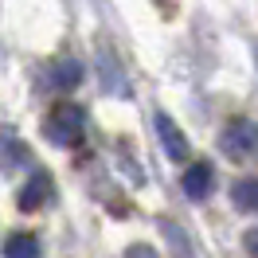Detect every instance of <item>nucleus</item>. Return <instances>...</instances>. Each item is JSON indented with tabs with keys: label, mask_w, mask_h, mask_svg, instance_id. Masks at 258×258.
<instances>
[{
	"label": "nucleus",
	"mask_w": 258,
	"mask_h": 258,
	"mask_svg": "<svg viewBox=\"0 0 258 258\" xmlns=\"http://www.w3.org/2000/svg\"><path fill=\"white\" fill-rule=\"evenodd\" d=\"M82 133H86V113H82V106H75V102H59V106L43 117V137L59 149H75L82 141Z\"/></svg>",
	"instance_id": "nucleus-1"
},
{
	"label": "nucleus",
	"mask_w": 258,
	"mask_h": 258,
	"mask_svg": "<svg viewBox=\"0 0 258 258\" xmlns=\"http://www.w3.org/2000/svg\"><path fill=\"white\" fill-rule=\"evenodd\" d=\"M219 149H223L231 161H250V157H258V121H250V117H231L223 125Z\"/></svg>",
	"instance_id": "nucleus-2"
},
{
	"label": "nucleus",
	"mask_w": 258,
	"mask_h": 258,
	"mask_svg": "<svg viewBox=\"0 0 258 258\" xmlns=\"http://www.w3.org/2000/svg\"><path fill=\"white\" fill-rule=\"evenodd\" d=\"M157 133H161V145L164 153L172 157V161H188V153H192V145H188V137H184V129L168 117V113H157Z\"/></svg>",
	"instance_id": "nucleus-3"
},
{
	"label": "nucleus",
	"mask_w": 258,
	"mask_h": 258,
	"mask_svg": "<svg viewBox=\"0 0 258 258\" xmlns=\"http://www.w3.org/2000/svg\"><path fill=\"white\" fill-rule=\"evenodd\" d=\"M211 184H215V172H211L208 161H196L192 168H184V192H188V200H208Z\"/></svg>",
	"instance_id": "nucleus-4"
},
{
	"label": "nucleus",
	"mask_w": 258,
	"mask_h": 258,
	"mask_svg": "<svg viewBox=\"0 0 258 258\" xmlns=\"http://www.w3.org/2000/svg\"><path fill=\"white\" fill-rule=\"evenodd\" d=\"M51 200V176L47 172H32V180L24 184V192H20V211H35V208H43Z\"/></svg>",
	"instance_id": "nucleus-5"
},
{
	"label": "nucleus",
	"mask_w": 258,
	"mask_h": 258,
	"mask_svg": "<svg viewBox=\"0 0 258 258\" xmlns=\"http://www.w3.org/2000/svg\"><path fill=\"white\" fill-rule=\"evenodd\" d=\"M231 200H235L239 211H254L258 215V176L235 180V184H231Z\"/></svg>",
	"instance_id": "nucleus-6"
},
{
	"label": "nucleus",
	"mask_w": 258,
	"mask_h": 258,
	"mask_svg": "<svg viewBox=\"0 0 258 258\" xmlns=\"http://www.w3.org/2000/svg\"><path fill=\"white\" fill-rule=\"evenodd\" d=\"M4 258H39V239L20 231V235H8L4 239Z\"/></svg>",
	"instance_id": "nucleus-7"
},
{
	"label": "nucleus",
	"mask_w": 258,
	"mask_h": 258,
	"mask_svg": "<svg viewBox=\"0 0 258 258\" xmlns=\"http://www.w3.org/2000/svg\"><path fill=\"white\" fill-rule=\"evenodd\" d=\"M51 82L63 86V90H75L82 82V63L79 59H59V63L51 67Z\"/></svg>",
	"instance_id": "nucleus-8"
},
{
	"label": "nucleus",
	"mask_w": 258,
	"mask_h": 258,
	"mask_svg": "<svg viewBox=\"0 0 258 258\" xmlns=\"http://www.w3.org/2000/svg\"><path fill=\"white\" fill-rule=\"evenodd\" d=\"M242 246H246V254L258 258V227H250L246 235H242Z\"/></svg>",
	"instance_id": "nucleus-9"
},
{
	"label": "nucleus",
	"mask_w": 258,
	"mask_h": 258,
	"mask_svg": "<svg viewBox=\"0 0 258 258\" xmlns=\"http://www.w3.org/2000/svg\"><path fill=\"white\" fill-rule=\"evenodd\" d=\"M125 258H157V250H153V246H129Z\"/></svg>",
	"instance_id": "nucleus-10"
},
{
	"label": "nucleus",
	"mask_w": 258,
	"mask_h": 258,
	"mask_svg": "<svg viewBox=\"0 0 258 258\" xmlns=\"http://www.w3.org/2000/svg\"><path fill=\"white\" fill-rule=\"evenodd\" d=\"M254 59H258V47H254Z\"/></svg>",
	"instance_id": "nucleus-11"
}]
</instances>
